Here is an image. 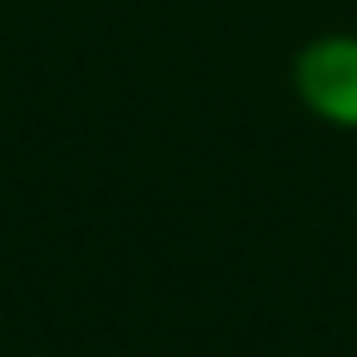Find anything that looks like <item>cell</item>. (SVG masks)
Wrapping results in <instances>:
<instances>
[{
    "label": "cell",
    "instance_id": "1",
    "mask_svg": "<svg viewBox=\"0 0 357 357\" xmlns=\"http://www.w3.org/2000/svg\"><path fill=\"white\" fill-rule=\"evenodd\" d=\"M301 93L337 125H357V42H316L301 57Z\"/></svg>",
    "mask_w": 357,
    "mask_h": 357
}]
</instances>
